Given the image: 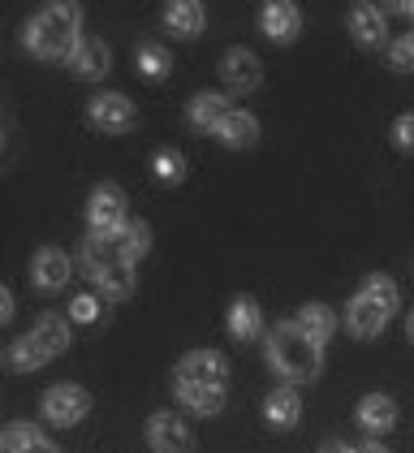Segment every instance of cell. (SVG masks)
Here are the masks:
<instances>
[{
    "mask_svg": "<svg viewBox=\"0 0 414 453\" xmlns=\"http://www.w3.org/2000/svg\"><path fill=\"white\" fill-rule=\"evenodd\" d=\"M22 39L39 61H69L82 43V9L78 4H43L27 22Z\"/></svg>",
    "mask_w": 414,
    "mask_h": 453,
    "instance_id": "cell-1",
    "label": "cell"
},
{
    "mask_svg": "<svg viewBox=\"0 0 414 453\" xmlns=\"http://www.w3.org/2000/svg\"><path fill=\"white\" fill-rule=\"evenodd\" d=\"M268 363H272V372L280 380L307 384L324 372V346L310 342L294 319H285L268 333Z\"/></svg>",
    "mask_w": 414,
    "mask_h": 453,
    "instance_id": "cell-2",
    "label": "cell"
},
{
    "mask_svg": "<svg viewBox=\"0 0 414 453\" xmlns=\"http://www.w3.org/2000/svg\"><path fill=\"white\" fill-rule=\"evenodd\" d=\"M393 311H397V285L388 277H367L363 289L354 294L349 311H345V324H349V333L358 342H367V337H376L380 328L393 319Z\"/></svg>",
    "mask_w": 414,
    "mask_h": 453,
    "instance_id": "cell-3",
    "label": "cell"
},
{
    "mask_svg": "<svg viewBox=\"0 0 414 453\" xmlns=\"http://www.w3.org/2000/svg\"><path fill=\"white\" fill-rule=\"evenodd\" d=\"M82 268H87V277L96 280L108 298H130L134 294V264H126L117 255L112 238H96L91 234L82 242Z\"/></svg>",
    "mask_w": 414,
    "mask_h": 453,
    "instance_id": "cell-4",
    "label": "cell"
},
{
    "mask_svg": "<svg viewBox=\"0 0 414 453\" xmlns=\"http://www.w3.org/2000/svg\"><path fill=\"white\" fill-rule=\"evenodd\" d=\"M61 349H69V319L65 315H39L27 337H18V346L9 349V363L18 372H34L48 358H57Z\"/></svg>",
    "mask_w": 414,
    "mask_h": 453,
    "instance_id": "cell-5",
    "label": "cell"
},
{
    "mask_svg": "<svg viewBox=\"0 0 414 453\" xmlns=\"http://www.w3.org/2000/svg\"><path fill=\"white\" fill-rule=\"evenodd\" d=\"M87 225H91L96 238H117V234L130 225L121 186H112V181L96 186V195H91V203H87Z\"/></svg>",
    "mask_w": 414,
    "mask_h": 453,
    "instance_id": "cell-6",
    "label": "cell"
},
{
    "mask_svg": "<svg viewBox=\"0 0 414 453\" xmlns=\"http://www.w3.org/2000/svg\"><path fill=\"white\" fill-rule=\"evenodd\" d=\"M225 388L229 384V363L216 349H195L177 363V388Z\"/></svg>",
    "mask_w": 414,
    "mask_h": 453,
    "instance_id": "cell-7",
    "label": "cell"
},
{
    "mask_svg": "<svg viewBox=\"0 0 414 453\" xmlns=\"http://www.w3.org/2000/svg\"><path fill=\"white\" fill-rule=\"evenodd\" d=\"M87 411H91V393L82 384H52L43 393V418L52 427H73L87 418Z\"/></svg>",
    "mask_w": 414,
    "mask_h": 453,
    "instance_id": "cell-8",
    "label": "cell"
},
{
    "mask_svg": "<svg viewBox=\"0 0 414 453\" xmlns=\"http://www.w3.org/2000/svg\"><path fill=\"white\" fill-rule=\"evenodd\" d=\"M87 121L104 130V134H126L130 126H134V104L126 100V96H117V91H108V96H96L91 104H87Z\"/></svg>",
    "mask_w": 414,
    "mask_h": 453,
    "instance_id": "cell-9",
    "label": "cell"
},
{
    "mask_svg": "<svg viewBox=\"0 0 414 453\" xmlns=\"http://www.w3.org/2000/svg\"><path fill=\"white\" fill-rule=\"evenodd\" d=\"M220 78H225V87L229 91H255L259 82H264V65H259V57L255 52H246V48H229L225 57H220Z\"/></svg>",
    "mask_w": 414,
    "mask_h": 453,
    "instance_id": "cell-10",
    "label": "cell"
},
{
    "mask_svg": "<svg viewBox=\"0 0 414 453\" xmlns=\"http://www.w3.org/2000/svg\"><path fill=\"white\" fill-rule=\"evenodd\" d=\"M147 441H151L156 453H195V432L177 415H151Z\"/></svg>",
    "mask_w": 414,
    "mask_h": 453,
    "instance_id": "cell-11",
    "label": "cell"
},
{
    "mask_svg": "<svg viewBox=\"0 0 414 453\" xmlns=\"http://www.w3.org/2000/svg\"><path fill=\"white\" fill-rule=\"evenodd\" d=\"M69 255L65 250H57V246H43V250H34L31 259V280L34 289H43V294H57V289H65L69 285Z\"/></svg>",
    "mask_w": 414,
    "mask_h": 453,
    "instance_id": "cell-12",
    "label": "cell"
},
{
    "mask_svg": "<svg viewBox=\"0 0 414 453\" xmlns=\"http://www.w3.org/2000/svg\"><path fill=\"white\" fill-rule=\"evenodd\" d=\"M259 27H264V35L272 39V43H289V39H298V31H303V9L289 4V0H272V4L259 9Z\"/></svg>",
    "mask_w": 414,
    "mask_h": 453,
    "instance_id": "cell-13",
    "label": "cell"
},
{
    "mask_svg": "<svg viewBox=\"0 0 414 453\" xmlns=\"http://www.w3.org/2000/svg\"><path fill=\"white\" fill-rule=\"evenodd\" d=\"M349 31H354V39L363 48H380L388 39V18H384V9H376V4H354L349 9Z\"/></svg>",
    "mask_w": 414,
    "mask_h": 453,
    "instance_id": "cell-14",
    "label": "cell"
},
{
    "mask_svg": "<svg viewBox=\"0 0 414 453\" xmlns=\"http://www.w3.org/2000/svg\"><path fill=\"white\" fill-rule=\"evenodd\" d=\"M69 70L78 73V78H104V73L112 70V52H108V43L87 35L82 43H78V52L69 57Z\"/></svg>",
    "mask_w": 414,
    "mask_h": 453,
    "instance_id": "cell-15",
    "label": "cell"
},
{
    "mask_svg": "<svg viewBox=\"0 0 414 453\" xmlns=\"http://www.w3.org/2000/svg\"><path fill=\"white\" fill-rule=\"evenodd\" d=\"M264 418H268L272 427H298V418H303V397H298V388H294V384L272 388L268 402H264Z\"/></svg>",
    "mask_w": 414,
    "mask_h": 453,
    "instance_id": "cell-16",
    "label": "cell"
},
{
    "mask_svg": "<svg viewBox=\"0 0 414 453\" xmlns=\"http://www.w3.org/2000/svg\"><path fill=\"white\" fill-rule=\"evenodd\" d=\"M225 117H229V104H225V96H216V91H199V96L186 104V121H190L195 130H203V134L207 130L216 134Z\"/></svg>",
    "mask_w": 414,
    "mask_h": 453,
    "instance_id": "cell-17",
    "label": "cell"
},
{
    "mask_svg": "<svg viewBox=\"0 0 414 453\" xmlns=\"http://www.w3.org/2000/svg\"><path fill=\"white\" fill-rule=\"evenodd\" d=\"M393 423H397V402H393V397L367 393V397L358 402V427H363V432L380 436V432H388Z\"/></svg>",
    "mask_w": 414,
    "mask_h": 453,
    "instance_id": "cell-18",
    "label": "cell"
},
{
    "mask_svg": "<svg viewBox=\"0 0 414 453\" xmlns=\"http://www.w3.org/2000/svg\"><path fill=\"white\" fill-rule=\"evenodd\" d=\"M216 139L225 147H255L259 142V117L255 112H242V108H229V117L220 121Z\"/></svg>",
    "mask_w": 414,
    "mask_h": 453,
    "instance_id": "cell-19",
    "label": "cell"
},
{
    "mask_svg": "<svg viewBox=\"0 0 414 453\" xmlns=\"http://www.w3.org/2000/svg\"><path fill=\"white\" fill-rule=\"evenodd\" d=\"M259 333H264L259 303H255V298H238V303L229 307V337H234V342H255Z\"/></svg>",
    "mask_w": 414,
    "mask_h": 453,
    "instance_id": "cell-20",
    "label": "cell"
},
{
    "mask_svg": "<svg viewBox=\"0 0 414 453\" xmlns=\"http://www.w3.org/2000/svg\"><path fill=\"white\" fill-rule=\"evenodd\" d=\"M165 27H169L177 39H195L203 31V4H190V0L165 4Z\"/></svg>",
    "mask_w": 414,
    "mask_h": 453,
    "instance_id": "cell-21",
    "label": "cell"
},
{
    "mask_svg": "<svg viewBox=\"0 0 414 453\" xmlns=\"http://www.w3.org/2000/svg\"><path fill=\"white\" fill-rule=\"evenodd\" d=\"M294 324H298V328L307 333L310 342H319V346H324V342L333 337V328H337V315L328 311L324 303H307L303 311L294 315Z\"/></svg>",
    "mask_w": 414,
    "mask_h": 453,
    "instance_id": "cell-22",
    "label": "cell"
},
{
    "mask_svg": "<svg viewBox=\"0 0 414 453\" xmlns=\"http://www.w3.org/2000/svg\"><path fill=\"white\" fill-rule=\"evenodd\" d=\"M134 70L142 73V78H151V82H160V78H169L172 61H169V52H165L160 43L142 39V43L134 48Z\"/></svg>",
    "mask_w": 414,
    "mask_h": 453,
    "instance_id": "cell-23",
    "label": "cell"
},
{
    "mask_svg": "<svg viewBox=\"0 0 414 453\" xmlns=\"http://www.w3.org/2000/svg\"><path fill=\"white\" fill-rule=\"evenodd\" d=\"M112 242H117V255H121L126 264H138V259L151 250V229H147L142 220H130V225H126V229H121Z\"/></svg>",
    "mask_w": 414,
    "mask_h": 453,
    "instance_id": "cell-24",
    "label": "cell"
},
{
    "mask_svg": "<svg viewBox=\"0 0 414 453\" xmlns=\"http://www.w3.org/2000/svg\"><path fill=\"white\" fill-rule=\"evenodd\" d=\"M177 397L195 411V415H220L225 411V388H177Z\"/></svg>",
    "mask_w": 414,
    "mask_h": 453,
    "instance_id": "cell-25",
    "label": "cell"
},
{
    "mask_svg": "<svg viewBox=\"0 0 414 453\" xmlns=\"http://www.w3.org/2000/svg\"><path fill=\"white\" fill-rule=\"evenodd\" d=\"M151 169H156L160 181H181V177H186V160H181V151L160 147V151H156V160H151Z\"/></svg>",
    "mask_w": 414,
    "mask_h": 453,
    "instance_id": "cell-26",
    "label": "cell"
},
{
    "mask_svg": "<svg viewBox=\"0 0 414 453\" xmlns=\"http://www.w3.org/2000/svg\"><path fill=\"white\" fill-rule=\"evenodd\" d=\"M388 65L397 73H414V31L410 35H402L393 48H388Z\"/></svg>",
    "mask_w": 414,
    "mask_h": 453,
    "instance_id": "cell-27",
    "label": "cell"
},
{
    "mask_svg": "<svg viewBox=\"0 0 414 453\" xmlns=\"http://www.w3.org/2000/svg\"><path fill=\"white\" fill-rule=\"evenodd\" d=\"M18 432H22V441H27V449L22 453H61L43 432H39V427H34V423H18Z\"/></svg>",
    "mask_w": 414,
    "mask_h": 453,
    "instance_id": "cell-28",
    "label": "cell"
},
{
    "mask_svg": "<svg viewBox=\"0 0 414 453\" xmlns=\"http://www.w3.org/2000/svg\"><path fill=\"white\" fill-rule=\"evenodd\" d=\"M393 142H397L402 151H414V112H402V117L393 121Z\"/></svg>",
    "mask_w": 414,
    "mask_h": 453,
    "instance_id": "cell-29",
    "label": "cell"
},
{
    "mask_svg": "<svg viewBox=\"0 0 414 453\" xmlns=\"http://www.w3.org/2000/svg\"><path fill=\"white\" fill-rule=\"evenodd\" d=\"M69 315H73L78 324H91V319L100 315V298H91V294H82V298H73V307H69Z\"/></svg>",
    "mask_w": 414,
    "mask_h": 453,
    "instance_id": "cell-30",
    "label": "cell"
},
{
    "mask_svg": "<svg viewBox=\"0 0 414 453\" xmlns=\"http://www.w3.org/2000/svg\"><path fill=\"white\" fill-rule=\"evenodd\" d=\"M22 449H27V441H22L18 423H9V427L0 432V453H22Z\"/></svg>",
    "mask_w": 414,
    "mask_h": 453,
    "instance_id": "cell-31",
    "label": "cell"
},
{
    "mask_svg": "<svg viewBox=\"0 0 414 453\" xmlns=\"http://www.w3.org/2000/svg\"><path fill=\"white\" fill-rule=\"evenodd\" d=\"M9 315H13V294H9V289L0 285V324H4Z\"/></svg>",
    "mask_w": 414,
    "mask_h": 453,
    "instance_id": "cell-32",
    "label": "cell"
},
{
    "mask_svg": "<svg viewBox=\"0 0 414 453\" xmlns=\"http://www.w3.org/2000/svg\"><path fill=\"white\" fill-rule=\"evenodd\" d=\"M319 453H354V449H345L341 441H333V445H324V449H319Z\"/></svg>",
    "mask_w": 414,
    "mask_h": 453,
    "instance_id": "cell-33",
    "label": "cell"
},
{
    "mask_svg": "<svg viewBox=\"0 0 414 453\" xmlns=\"http://www.w3.org/2000/svg\"><path fill=\"white\" fill-rule=\"evenodd\" d=\"M354 453H388V449H384V445H358Z\"/></svg>",
    "mask_w": 414,
    "mask_h": 453,
    "instance_id": "cell-34",
    "label": "cell"
},
{
    "mask_svg": "<svg viewBox=\"0 0 414 453\" xmlns=\"http://www.w3.org/2000/svg\"><path fill=\"white\" fill-rule=\"evenodd\" d=\"M397 9H402V13H406V18H414V4H397Z\"/></svg>",
    "mask_w": 414,
    "mask_h": 453,
    "instance_id": "cell-35",
    "label": "cell"
},
{
    "mask_svg": "<svg viewBox=\"0 0 414 453\" xmlns=\"http://www.w3.org/2000/svg\"><path fill=\"white\" fill-rule=\"evenodd\" d=\"M406 333H410V342H414V315H410V324H406Z\"/></svg>",
    "mask_w": 414,
    "mask_h": 453,
    "instance_id": "cell-36",
    "label": "cell"
}]
</instances>
